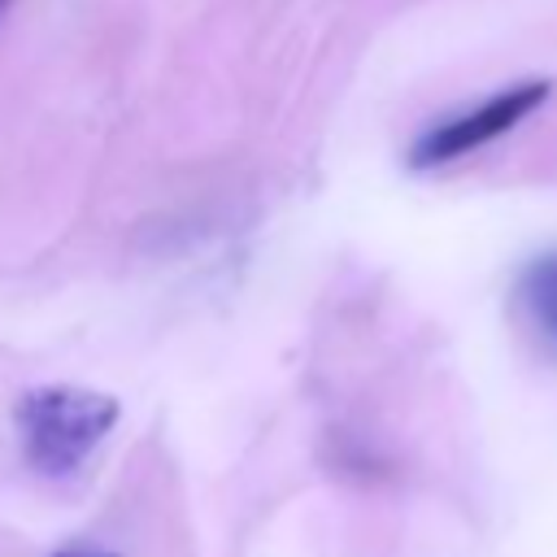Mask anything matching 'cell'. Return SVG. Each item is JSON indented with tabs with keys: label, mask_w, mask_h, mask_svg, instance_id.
I'll return each instance as SVG.
<instances>
[{
	"label": "cell",
	"mask_w": 557,
	"mask_h": 557,
	"mask_svg": "<svg viewBox=\"0 0 557 557\" xmlns=\"http://www.w3.org/2000/svg\"><path fill=\"white\" fill-rule=\"evenodd\" d=\"M548 100V83H513V87H500L496 96H487L483 104L457 113V117H444L435 122L431 131H422L409 148V165L413 170H435V165H448L492 139H500L505 131H513L522 117H531L540 104Z\"/></svg>",
	"instance_id": "7a4b0ae2"
},
{
	"label": "cell",
	"mask_w": 557,
	"mask_h": 557,
	"mask_svg": "<svg viewBox=\"0 0 557 557\" xmlns=\"http://www.w3.org/2000/svg\"><path fill=\"white\" fill-rule=\"evenodd\" d=\"M9 4H13V0H0V17H4V13H9Z\"/></svg>",
	"instance_id": "277c9868"
},
{
	"label": "cell",
	"mask_w": 557,
	"mask_h": 557,
	"mask_svg": "<svg viewBox=\"0 0 557 557\" xmlns=\"http://www.w3.org/2000/svg\"><path fill=\"white\" fill-rule=\"evenodd\" d=\"M117 400L91 387H35L17 400L13 426L22 457L44 479H70L83 470V461L104 444V435L117 426Z\"/></svg>",
	"instance_id": "6da1fadb"
},
{
	"label": "cell",
	"mask_w": 557,
	"mask_h": 557,
	"mask_svg": "<svg viewBox=\"0 0 557 557\" xmlns=\"http://www.w3.org/2000/svg\"><path fill=\"white\" fill-rule=\"evenodd\" d=\"M57 557H83V553H57ZM104 557H109V553H104Z\"/></svg>",
	"instance_id": "5b68a950"
},
{
	"label": "cell",
	"mask_w": 557,
	"mask_h": 557,
	"mask_svg": "<svg viewBox=\"0 0 557 557\" xmlns=\"http://www.w3.org/2000/svg\"><path fill=\"white\" fill-rule=\"evenodd\" d=\"M553 326H557V318H553Z\"/></svg>",
	"instance_id": "8992f818"
},
{
	"label": "cell",
	"mask_w": 557,
	"mask_h": 557,
	"mask_svg": "<svg viewBox=\"0 0 557 557\" xmlns=\"http://www.w3.org/2000/svg\"><path fill=\"white\" fill-rule=\"evenodd\" d=\"M522 292H527V300H531L540 313L557 318V257H544V261H535V265L527 270V283H522Z\"/></svg>",
	"instance_id": "3957f363"
}]
</instances>
